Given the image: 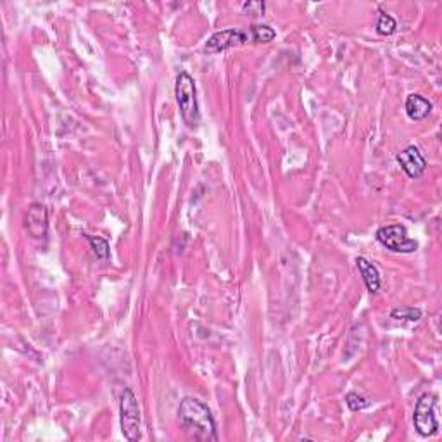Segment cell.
I'll return each instance as SVG.
<instances>
[{"label":"cell","mask_w":442,"mask_h":442,"mask_svg":"<svg viewBox=\"0 0 442 442\" xmlns=\"http://www.w3.org/2000/svg\"><path fill=\"white\" fill-rule=\"evenodd\" d=\"M345 404H347V408L351 409V411H361V409H367L372 406V401L367 399L365 396H360L357 392H349L347 396H345Z\"/></svg>","instance_id":"14"},{"label":"cell","mask_w":442,"mask_h":442,"mask_svg":"<svg viewBox=\"0 0 442 442\" xmlns=\"http://www.w3.org/2000/svg\"><path fill=\"white\" fill-rule=\"evenodd\" d=\"M404 109L409 119H413V122H421V119H425L430 112H432V102H430L428 99H425L424 95L411 94L408 95V99H406Z\"/></svg>","instance_id":"9"},{"label":"cell","mask_w":442,"mask_h":442,"mask_svg":"<svg viewBox=\"0 0 442 442\" xmlns=\"http://www.w3.org/2000/svg\"><path fill=\"white\" fill-rule=\"evenodd\" d=\"M356 266L357 270H360L361 276H363V282L367 285L368 291L372 292V294H377V292L380 291L382 285L379 268H377L373 263H370L367 258H356Z\"/></svg>","instance_id":"10"},{"label":"cell","mask_w":442,"mask_h":442,"mask_svg":"<svg viewBox=\"0 0 442 442\" xmlns=\"http://www.w3.org/2000/svg\"><path fill=\"white\" fill-rule=\"evenodd\" d=\"M249 35H251L252 42L256 43H270L276 37L275 30L268 25H252L249 28Z\"/></svg>","instance_id":"11"},{"label":"cell","mask_w":442,"mask_h":442,"mask_svg":"<svg viewBox=\"0 0 442 442\" xmlns=\"http://www.w3.org/2000/svg\"><path fill=\"white\" fill-rule=\"evenodd\" d=\"M85 239L90 242V246L92 249H94V252L97 254L99 259H109L111 249H109V242H107L106 239H102V237H94V235H85Z\"/></svg>","instance_id":"13"},{"label":"cell","mask_w":442,"mask_h":442,"mask_svg":"<svg viewBox=\"0 0 442 442\" xmlns=\"http://www.w3.org/2000/svg\"><path fill=\"white\" fill-rule=\"evenodd\" d=\"M249 40H251L249 31L228 28V30H221V31H216V33H212L206 42L204 50H206L207 54H218V52L244 45V43H247Z\"/></svg>","instance_id":"6"},{"label":"cell","mask_w":442,"mask_h":442,"mask_svg":"<svg viewBox=\"0 0 442 442\" xmlns=\"http://www.w3.org/2000/svg\"><path fill=\"white\" fill-rule=\"evenodd\" d=\"M119 420H122V432L124 439L136 442L140 439V406L135 392L131 389H124L119 401Z\"/></svg>","instance_id":"3"},{"label":"cell","mask_w":442,"mask_h":442,"mask_svg":"<svg viewBox=\"0 0 442 442\" xmlns=\"http://www.w3.org/2000/svg\"><path fill=\"white\" fill-rule=\"evenodd\" d=\"M242 9L252 16H259L264 13V2H246Z\"/></svg>","instance_id":"16"},{"label":"cell","mask_w":442,"mask_h":442,"mask_svg":"<svg viewBox=\"0 0 442 442\" xmlns=\"http://www.w3.org/2000/svg\"><path fill=\"white\" fill-rule=\"evenodd\" d=\"M175 95H176V102H178L180 114H182L183 122L187 123L190 128L199 126L200 112H199V104H197L195 83H194V78H192L188 73H185V71L176 76Z\"/></svg>","instance_id":"2"},{"label":"cell","mask_w":442,"mask_h":442,"mask_svg":"<svg viewBox=\"0 0 442 442\" xmlns=\"http://www.w3.org/2000/svg\"><path fill=\"white\" fill-rule=\"evenodd\" d=\"M25 228L35 239H43L49 230V212L43 204H31L25 216Z\"/></svg>","instance_id":"7"},{"label":"cell","mask_w":442,"mask_h":442,"mask_svg":"<svg viewBox=\"0 0 442 442\" xmlns=\"http://www.w3.org/2000/svg\"><path fill=\"white\" fill-rule=\"evenodd\" d=\"M178 416L180 424H182V427L187 430L190 437L204 442L218 441L216 424L215 418L211 415V409L200 399H197V397H185L180 403Z\"/></svg>","instance_id":"1"},{"label":"cell","mask_w":442,"mask_h":442,"mask_svg":"<svg viewBox=\"0 0 442 442\" xmlns=\"http://www.w3.org/2000/svg\"><path fill=\"white\" fill-rule=\"evenodd\" d=\"M377 240L384 247H387L392 252H401V254H411L418 249V242L415 239H409L408 230L403 225H387L380 227L377 230Z\"/></svg>","instance_id":"5"},{"label":"cell","mask_w":442,"mask_h":442,"mask_svg":"<svg viewBox=\"0 0 442 442\" xmlns=\"http://www.w3.org/2000/svg\"><path fill=\"white\" fill-rule=\"evenodd\" d=\"M391 316L396 320L418 321L421 318V309H418V308H396V309H392Z\"/></svg>","instance_id":"15"},{"label":"cell","mask_w":442,"mask_h":442,"mask_svg":"<svg viewBox=\"0 0 442 442\" xmlns=\"http://www.w3.org/2000/svg\"><path fill=\"white\" fill-rule=\"evenodd\" d=\"M396 161L399 163L401 170H403L409 178H420L424 175L425 168H427V161H425L421 152L418 151V147L409 146L404 151H401L396 156Z\"/></svg>","instance_id":"8"},{"label":"cell","mask_w":442,"mask_h":442,"mask_svg":"<svg viewBox=\"0 0 442 442\" xmlns=\"http://www.w3.org/2000/svg\"><path fill=\"white\" fill-rule=\"evenodd\" d=\"M397 23L396 19L392 18L391 14H387L385 11H379V19H377V31L379 35H384V37H391V35L396 31Z\"/></svg>","instance_id":"12"},{"label":"cell","mask_w":442,"mask_h":442,"mask_svg":"<svg viewBox=\"0 0 442 442\" xmlns=\"http://www.w3.org/2000/svg\"><path fill=\"white\" fill-rule=\"evenodd\" d=\"M436 394L425 392L418 397L415 406V415H413V424H415L416 432L421 437H432L439 432V421L436 416Z\"/></svg>","instance_id":"4"}]
</instances>
